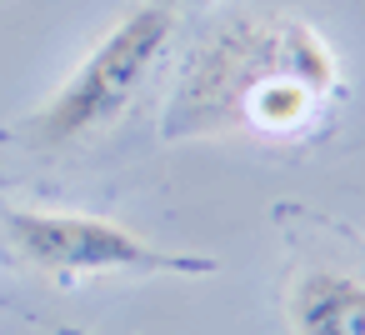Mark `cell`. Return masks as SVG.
Returning a JSON list of instances; mask_svg holds the SVG:
<instances>
[{"label": "cell", "mask_w": 365, "mask_h": 335, "mask_svg": "<svg viewBox=\"0 0 365 335\" xmlns=\"http://www.w3.org/2000/svg\"><path fill=\"white\" fill-rule=\"evenodd\" d=\"M140 6H145V0H140Z\"/></svg>", "instance_id": "6"}, {"label": "cell", "mask_w": 365, "mask_h": 335, "mask_svg": "<svg viewBox=\"0 0 365 335\" xmlns=\"http://www.w3.org/2000/svg\"><path fill=\"white\" fill-rule=\"evenodd\" d=\"M285 320L295 335H365V280L335 265H305L285 290Z\"/></svg>", "instance_id": "4"}, {"label": "cell", "mask_w": 365, "mask_h": 335, "mask_svg": "<svg viewBox=\"0 0 365 335\" xmlns=\"http://www.w3.org/2000/svg\"><path fill=\"white\" fill-rule=\"evenodd\" d=\"M150 6H160V11H200V6H215V0H150Z\"/></svg>", "instance_id": "5"}, {"label": "cell", "mask_w": 365, "mask_h": 335, "mask_svg": "<svg viewBox=\"0 0 365 335\" xmlns=\"http://www.w3.org/2000/svg\"><path fill=\"white\" fill-rule=\"evenodd\" d=\"M6 245L16 260L51 280H96V275H215V260L150 245L145 235L71 210H6Z\"/></svg>", "instance_id": "3"}, {"label": "cell", "mask_w": 365, "mask_h": 335, "mask_svg": "<svg viewBox=\"0 0 365 335\" xmlns=\"http://www.w3.org/2000/svg\"><path fill=\"white\" fill-rule=\"evenodd\" d=\"M340 91V56L310 21L230 16L215 31H205L180 61L165 96L160 135L310 140L330 125Z\"/></svg>", "instance_id": "1"}, {"label": "cell", "mask_w": 365, "mask_h": 335, "mask_svg": "<svg viewBox=\"0 0 365 335\" xmlns=\"http://www.w3.org/2000/svg\"><path fill=\"white\" fill-rule=\"evenodd\" d=\"M175 16L160 6H135L120 26L101 36V46L76 66V76L31 115L21 120V140L36 150H71L106 135L150 86L160 61L170 56Z\"/></svg>", "instance_id": "2"}]
</instances>
